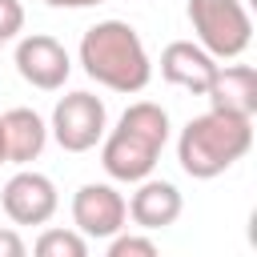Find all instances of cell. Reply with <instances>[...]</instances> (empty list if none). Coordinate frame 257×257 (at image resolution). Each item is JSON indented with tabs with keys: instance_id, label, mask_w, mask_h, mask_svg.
Returning a JSON list of instances; mask_svg holds the SVG:
<instances>
[{
	"instance_id": "6da1fadb",
	"label": "cell",
	"mask_w": 257,
	"mask_h": 257,
	"mask_svg": "<svg viewBox=\"0 0 257 257\" xmlns=\"http://www.w3.org/2000/svg\"><path fill=\"white\" fill-rule=\"evenodd\" d=\"M169 145V112L157 100H137L120 112L116 128L100 137V165L112 181L137 185L145 181Z\"/></svg>"
},
{
	"instance_id": "7a4b0ae2",
	"label": "cell",
	"mask_w": 257,
	"mask_h": 257,
	"mask_svg": "<svg viewBox=\"0 0 257 257\" xmlns=\"http://www.w3.org/2000/svg\"><path fill=\"white\" fill-rule=\"evenodd\" d=\"M88 80L112 88V92H141L153 80V60L141 40V32L128 20H96L76 48Z\"/></svg>"
},
{
	"instance_id": "3957f363",
	"label": "cell",
	"mask_w": 257,
	"mask_h": 257,
	"mask_svg": "<svg viewBox=\"0 0 257 257\" xmlns=\"http://www.w3.org/2000/svg\"><path fill=\"white\" fill-rule=\"evenodd\" d=\"M249 149H253V116H233L217 108L193 116L177 137V161L193 181H213L229 173Z\"/></svg>"
},
{
	"instance_id": "277c9868",
	"label": "cell",
	"mask_w": 257,
	"mask_h": 257,
	"mask_svg": "<svg viewBox=\"0 0 257 257\" xmlns=\"http://www.w3.org/2000/svg\"><path fill=\"white\" fill-rule=\"evenodd\" d=\"M185 12L197 44L213 60H237L253 44V20L241 0H189Z\"/></svg>"
},
{
	"instance_id": "5b68a950",
	"label": "cell",
	"mask_w": 257,
	"mask_h": 257,
	"mask_svg": "<svg viewBox=\"0 0 257 257\" xmlns=\"http://www.w3.org/2000/svg\"><path fill=\"white\" fill-rule=\"evenodd\" d=\"M104 128H108V108H104V100L96 92H84V88L60 96L56 108H52V120H48V133L64 153L96 149Z\"/></svg>"
},
{
	"instance_id": "8992f818",
	"label": "cell",
	"mask_w": 257,
	"mask_h": 257,
	"mask_svg": "<svg viewBox=\"0 0 257 257\" xmlns=\"http://www.w3.org/2000/svg\"><path fill=\"white\" fill-rule=\"evenodd\" d=\"M128 221V201L108 181H88L72 193V229L88 241H108Z\"/></svg>"
},
{
	"instance_id": "52a82bcc",
	"label": "cell",
	"mask_w": 257,
	"mask_h": 257,
	"mask_svg": "<svg viewBox=\"0 0 257 257\" xmlns=\"http://www.w3.org/2000/svg\"><path fill=\"white\" fill-rule=\"evenodd\" d=\"M0 205H4L12 225H48L60 209V193H56L52 177L20 165V173L8 177V185L0 193Z\"/></svg>"
},
{
	"instance_id": "ba28073f",
	"label": "cell",
	"mask_w": 257,
	"mask_h": 257,
	"mask_svg": "<svg viewBox=\"0 0 257 257\" xmlns=\"http://www.w3.org/2000/svg\"><path fill=\"white\" fill-rule=\"evenodd\" d=\"M12 60H16V72H20L32 88H40V92L64 88V80H68V72H72L68 48H64L56 36H48V32H28V36H20Z\"/></svg>"
},
{
	"instance_id": "9c48e42d",
	"label": "cell",
	"mask_w": 257,
	"mask_h": 257,
	"mask_svg": "<svg viewBox=\"0 0 257 257\" xmlns=\"http://www.w3.org/2000/svg\"><path fill=\"white\" fill-rule=\"evenodd\" d=\"M185 209V197L173 181H161V177H145L137 181V193L128 197V221L145 233H157V229H169Z\"/></svg>"
},
{
	"instance_id": "30bf717a",
	"label": "cell",
	"mask_w": 257,
	"mask_h": 257,
	"mask_svg": "<svg viewBox=\"0 0 257 257\" xmlns=\"http://www.w3.org/2000/svg\"><path fill=\"white\" fill-rule=\"evenodd\" d=\"M209 108L233 116H257V68L253 64H217L209 88Z\"/></svg>"
},
{
	"instance_id": "8fae6325",
	"label": "cell",
	"mask_w": 257,
	"mask_h": 257,
	"mask_svg": "<svg viewBox=\"0 0 257 257\" xmlns=\"http://www.w3.org/2000/svg\"><path fill=\"white\" fill-rule=\"evenodd\" d=\"M213 72H217V60H213L197 40H173V44H165V52H161V76H165L169 84L185 88V92L205 96Z\"/></svg>"
},
{
	"instance_id": "7c38bea8",
	"label": "cell",
	"mask_w": 257,
	"mask_h": 257,
	"mask_svg": "<svg viewBox=\"0 0 257 257\" xmlns=\"http://www.w3.org/2000/svg\"><path fill=\"white\" fill-rule=\"evenodd\" d=\"M0 128H4V153L12 165H32L48 145V124L32 108H8L0 116Z\"/></svg>"
},
{
	"instance_id": "4fadbf2b",
	"label": "cell",
	"mask_w": 257,
	"mask_h": 257,
	"mask_svg": "<svg viewBox=\"0 0 257 257\" xmlns=\"http://www.w3.org/2000/svg\"><path fill=\"white\" fill-rule=\"evenodd\" d=\"M32 249H36V257H84L88 237L76 229H44Z\"/></svg>"
},
{
	"instance_id": "5bb4252c",
	"label": "cell",
	"mask_w": 257,
	"mask_h": 257,
	"mask_svg": "<svg viewBox=\"0 0 257 257\" xmlns=\"http://www.w3.org/2000/svg\"><path fill=\"white\" fill-rule=\"evenodd\" d=\"M157 241L153 237H137V233H112L108 237V257H153Z\"/></svg>"
},
{
	"instance_id": "9a60e30c",
	"label": "cell",
	"mask_w": 257,
	"mask_h": 257,
	"mask_svg": "<svg viewBox=\"0 0 257 257\" xmlns=\"http://www.w3.org/2000/svg\"><path fill=\"white\" fill-rule=\"evenodd\" d=\"M24 32V4L20 0H0V40H12Z\"/></svg>"
},
{
	"instance_id": "2e32d148",
	"label": "cell",
	"mask_w": 257,
	"mask_h": 257,
	"mask_svg": "<svg viewBox=\"0 0 257 257\" xmlns=\"http://www.w3.org/2000/svg\"><path fill=\"white\" fill-rule=\"evenodd\" d=\"M24 253H28L24 237L16 229H0V257H24Z\"/></svg>"
},
{
	"instance_id": "e0dca14e",
	"label": "cell",
	"mask_w": 257,
	"mask_h": 257,
	"mask_svg": "<svg viewBox=\"0 0 257 257\" xmlns=\"http://www.w3.org/2000/svg\"><path fill=\"white\" fill-rule=\"evenodd\" d=\"M48 8H96V4H104V0H44Z\"/></svg>"
},
{
	"instance_id": "ac0fdd59",
	"label": "cell",
	"mask_w": 257,
	"mask_h": 257,
	"mask_svg": "<svg viewBox=\"0 0 257 257\" xmlns=\"http://www.w3.org/2000/svg\"><path fill=\"white\" fill-rule=\"evenodd\" d=\"M0 165H8V153H4V128H0Z\"/></svg>"
},
{
	"instance_id": "d6986e66",
	"label": "cell",
	"mask_w": 257,
	"mask_h": 257,
	"mask_svg": "<svg viewBox=\"0 0 257 257\" xmlns=\"http://www.w3.org/2000/svg\"><path fill=\"white\" fill-rule=\"evenodd\" d=\"M0 44H4V40H0Z\"/></svg>"
}]
</instances>
